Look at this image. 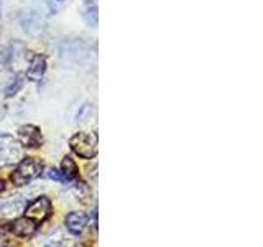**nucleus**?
Listing matches in <instances>:
<instances>
[{
	"instance_id": "f257e3e1",
	"label": "nucleus",
	"mask_w": 263,
	"mask_h": 247,
	"mask_svg": "<svg viewBox=\"0 0 263 247\" xmlns=\"http://www.w3.org/2000/svg\"><path fill=\"white\" fill-rule=\"evenodd\" d=\"M41 171H43V162H40L35 156H25L12 173V183L15 186H25L38 178Z\"/></svg>"
},
{
	"instance_id": "f03ea898",
	"label": "nucleus",
	"mask_w": 263,
	"mask_h": 247,
	"mask_svg": "<svg viewBox=\"0 0 263 247\" xmlns=\"http://www.w3.org/2000/svg\"><path fill=\"white\" fill-rule=\"evenodd\" d=\"M69 147L81 158L90 160L97 155V135L92 132H78L71 137Z\"/></svg>"
},
{
	"instance_id": "7ed1b4c3",
	"label": "nucleus",
	"mask_w": 263,
	"mask_h": 247,
	"mask_svg": "<svg viewBox=\"0 0 263 247\" xmlns=\"http://www.w3.org/2000/svg\"><path fill=\"white\" fill-rule=\"evenodd\" d=\"M53 213V204L51 200L48 196H38L35 201H31L27 208H25V216L30 218L31 221L38 222H45Z\"/></svg>"
},
{
	"instance_id": "20e7f679",
	"label": "nucleus",
	"mask_w": 263,
	"mask_h": 247,
	"mask_svg": "<svg viewBox=\"0 0 263 247\" xmlns=\"http://www.w3.org/2000/svg\"><path fill=\"white\" fill-rule=\"evenodd\" d=\"M20 155L22 148L12 135H0V167L13 163L16 158H20Z\"/></svg>"
},
{
	"instance_id": "39448f33",
	"label": "nucleus",
	"mask_w": 263,
	"mask_h": 247,
	"mask_svg": "<svg viewBox=\"0 0 263 247\" xmlns=\"http://www.w3.org/2000/svg\"><path fill=\"white\" fill-rule=\"evenodd\" d=\"M18 138H20L22 145L28 147V148L40 147L41 142H43L41 130L36 126H31V123H27V126H22L18 129Z\"/></svg>"
},
{
	"instance_id": "423d86ee",
	"label": "nucleus",
	"mask_w": 263,
	"mask_h": 247,
	"mask_svg": "<svg viewBox=\"0 0 263 247\" xmlns=\"http://www.w3.org/2000/svg\"><path fill=\"white\" fill-rule=\"evenodd\" d=\"M10 231L18 237H31L36 233V222L31 221L30 218H15L10 222Z\"/></svg>"
},
{
	"instance_id": "0eeeda50",
	"label": "nucleus",
	"mask_w": 263,
	"mask_h": 247,
	"mask_svg": "<svg viewBox=\"0 0 263 247\" xmlns=\"http://www.w3.org/2000/svg\"><path fill=\"white\" fill-rule=\"evenodd\" d=\"M46 71V58L43 55H35L30 60V64L27 68V78L30 81H40L45 76Z\"/></svg>"
},
{
	"instance_id": "6e6552de",
	"label": "nucleus",
	"mask_w": 263,
	"mask_h": 247,
	"mask_svg": "<svg viewBox=\"0 0 263 247\" xmlns=\"http://www.w3.org/2000/svg\"><path fill=\"white\" fill-rule=\"evenodd\" d=\"M86 226H87V214L84 213L72 211L66 216V227H68L72 234H81Z\"/></svg>"
},
{
	"instance_id": "1a4fd4ad",
	"label": "nucleus",
	"mask_w": 263,
	"mask_h": 247,
	"mask_svg": "<svg viewBox=\"0 0 263 247\" xmlns=\"http://www.w3.org/2000/svg\"><path fill=\"white\" fill-rule=\"evenodd\" d=\"M23 211V201L22 200H12L0 204V219H15L18 213Z\"/></svg>"
},
{
	"instance_id": "9d476101",
	"label": "nucleus",
	"mask_w": 263,
	"mask_h": 247,
	"mask_svg": "<svg viewBox=\"0 0 263 247\" xmlns=\"http://www.w3.org/2000/svg\"><path fill=\"white\" fill-rule=\"evenodd\" d=\"M82 19L89 27H97V5L96 2H84L81 8Z\"/></svg>"
},
{
	"instance_id": "9b49d317",
	"label": "nucleus",
	"mask_w": 263,
	"mask_h": 247,
	"mask_svg": "<svg viewBox=\"0 0 263 247\" xmlns=\"http://www.w3.org/2000/svg\"><path fill=\"white\" fill-rule=\"evenodd\" d=\"M61 173L66 180H76L79 177V168L71 156H64L61 162Z\"/></svg>"
},
{
	"instance_id": "f8f14e48",
	"label": "nucleus",
	"mask_w": 263,
	"mask_h": 247,
	"mask_svg": "<svg viewBox=\"0 0 263 247\" xmlns=\"http://www.w3.org/2000/svg\"><path fill=\"white\" fill-rule=\"evenodd\" d=\"M74 189H76V193L79 196V200L82 203H90V196H92V191H90V188L84 183V181H79V183H76V186H74Z\"/></svg>"
},
{
	"instance_id": "ddd939ff",
	"label": "nucleus",
	"mask_w": 263,
	"mask_h": 247,
	"mask_svg": "<svg viewBox=\"0 0 263 247\" xmlns=\"http://www.w3.org/2000/svg\"><path fill=\"white\" fill-rule=\"evenodd\" d=\"M22 86H23V79H22V76H16V78L13 79L12 84L5 89V96H7V97L15 96V94L18 93V91L22 89Z\"/></svg>"
},
{
	"instance_id": "4468645a",
	"label": "nucleus",
	"mask_w": 263,
	"mask_h": 247,
	"mask_svg": "<svg viewBox=\"0 0 263 247\" xmlns=\"http://www.w3.org/2000/svg\"><path fill=\"white\" fill-rule=\"evenodd\" d=\"M45 177L51 178V180H56V181H66V178L63 177V173H61L60 170H54V168H49V170L45 173Z\"/></svg>"
},
{
	"instance_id": "2eb2a0df",
	"label": "nucleus",
	"mask_w": 263,
	"mask_h": 247,
	"mask_svg": "<svg viewBox=\"0 0 263 247\" xmlns=\"http://www.w3.org/2000/svg\"><path fill=\"white\" fill-rule=\"evenodd\" d=\"M4 189H5V181H4L2 178H0V193H2Z\"/></svg>"
},
{
	"instance_id": "dca6fc26",
	"label": "nucleus",
	"mask_w": 263,
	"mask_h": 247,
	"mask_svg": "<svg viewBox=\"0 0 263 247\" xmlns=\"http://www.w3.org/2000/svg\"><path fill=\"white\" fill-rule=\"evenodd\" d=\"M46 247H63V244H58V242H53V244H48Z\"/></svg>"
},
{
	"instance_id": "f3484780",
	"label": "nucleus",
	"mask_w": 263,
	"mask_h": 247,
	"mask_svg": "<svg viewBox=\"0 0 263 247\" xmlns=\"http://www.w3.org/2000/svg\"><path fill=\"white\" fill-rule=\"evenodd\" d=\"M0 16H2V5H0Z\"/></svg>"
},
{
	"instance_id": "a211bd4d",
	"label": "nucleus",
	"mask_w": 263,
	"mask_h": 247,
	"mask_svg": "<svg viewBox=\"0 0 263 247\" xmlns=\"http://www.w3.org/2000/svg\"><path fill=\"white\" fill-rule=\"evenodd\" d=\"M58 2H63V0H58Z\"/></svg>"
},
{
	"instance_id": "6ab92c4d",
	"label": "nucleus",
	"mask_w": 263,
	"mask_h": 247,
	"mask_svg": "<svg viewBox=\"0 0 263 247\" xmlns=\"http://www.w3.org/2000/svg\"><path fill=\"white\" fill-rule=\"evenodd\" d=\"M0 247H2V245H0Z\"/></svg>"
}]
</instances>
